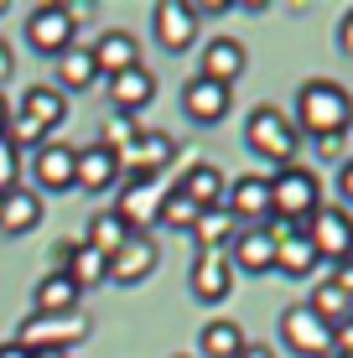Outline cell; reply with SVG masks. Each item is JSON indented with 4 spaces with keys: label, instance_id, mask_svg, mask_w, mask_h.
I'll return each mask as SVG.
<instances>
[{
    "label": "cell",
    "instance_id": "1",
    "mask_svg": "<svg viewBox=\"0 0 353 358\" xmlns=\"http://www.w3.org/2000/svg\"><path fill=\"white\" fill-rule=\"evenodd\" d=\"M296 135L307 141H327V135H348L353 125V94L338 78H307L296 89Z\"/></svg>",
    "mask_w": 353,
    "mask_h": 358
},
{
    "label": "cell",
    "instance_id": "2",
    "mask_svg": "<svg viewBox=\"0 0 353 358\" xmlns=\"http://www.w3.org/2000/svg\"><path fill=\"white\" fill-rule=\"evenodd\" d=\"M317 208H322V177H317L312 166L291 162V166H281V171L271 177V218L301 229Z\"/></svg>",
    "mask_w": 353,
    "mask_h": 358
},
{
    "label": "cell",
    "instance_id": "3",
    "mask_svg": "<svg viewBox=\"0 0 353 358\" xmlns=\"http://www.w3.org/2000/svg\"><path fill=\"white\" fill-rule=\"evenodd\" d=\"M245 145L260 162H271L275 171L296 162V151H301V135L296 125H291V115H281L275 104H254L250 109V120H245Z\"/></svg>",
    "mask_w": 353,
    "mask_h": 358
},
{
    "label": "cell",
    "instance_id": "4",
    "mask_svg": "<svg viewBox=\"0 0 353 358\" xmlns=\"http://www.w3.org/2000/svg\"><path fill=\"white\" fill-rule=\"evenodd\" d=\"M89 312H63V317H42V312H31V317H21V327H16V338L10 343H21L27 353H73L78 343H89Z\"/></svg>",
    "mask_w": 353,
    "mask_h": 358
},
{
    "label": "cell",
    "instance_id": "5",
    "mask_svg": "<svg viewBox=\"0 0 353 358\" xmlns=\"http://www.w3.org/2000/svg\"><path fill=\"white\" fill-rule=\"evenodd\" d=\"M166 187L161 182H145V177H120V197H115V213L130 234H151L156 218H161Z\"/></svg>",
    "mask_w": 353,
    "mask_h": 358
},
{
    "label": "cell",
    "instance_id": "6",
    "mask_svg": "<svg viewBox=\"0 0 353 358\" xmlns=\"http://www.w3.org/2000/svg\"><path fill=\"white\" fill-rule=\"evenodd\" d=\"M301 234H307V244L317 250V260H348L353 255V213L348 208H317V213L301 224Z\"/></svg>",
    "mask_w": 353,
    "mask_h": 358
},
{
    "label": "cell",
    "instance_id": "7",
    "mask_svg": "<svg viewBox=\"0 0 353 358\" xmlns=\"http://www.w3.org/2000/svg\"><path fill=\"white\" fill-rule=\"evenodd\" d=\"M78 36V21H73L68 6H36L27 16V47L42 57H63Z\"/></svg>",
    "mask_w": 353,
    "mask_h": 358
},
{
    "label": "cell",
    "instance_id": "8",
    "mask_svg": "<svg viewBox=\"0 0 353 358\" xmlns=\"http://www.w3.org/2000/svg\"><path fill=\"white\" fill-rule=\"evenodd\" d=\"M281 343L301 358H333V327L317 322L307 306H286L281 312Z\"/></svg>",
    "mask_w": 353,
    "mask_h": 358
},
{
    "label": "cell",
    "instance_id": "9",
    "mask_svg": "<svg viewBox=\"0 0 353 358\" xmlns=\"http://www.w3.org/2000/svg\"><path fill=\"white\" fill-rule=\"evenodd\" d=\"M156 265H161L156 239L151 234H130V239L109 255V280H115V286H141V280L156 275Z\"/></svg>",
    "mask_w": 353,
    "mask_h": 358
},
{
    "label": "cell",
    "instance_id": "10",
    "mask_svg": "<svg viewBox=\"0 0 353 358\" xmlns=\"http://www.w3.org/2000/svg\"><path fill=\"white\" fill-rule=\"evenodd\" d=\"M177 162V141L166 130H141V141L120 156L125 177H145V182H161V171Z\"/></svg>",
    "mask_w": 353,
    "mask_h": 358
},
{
    "label": "cell",
    "instance_id": "11",
    "mask_svg": "<svg viewBox=\"0 0 353 358\" xmlns=\"http://www.w3.org/2000/svg\"><path fill=\"white\" fill-rule=\"evenodd\" d=\"M187 286H192V296H198L203 306L229 301V291H234V265H229V255L224 250H198V255H192Z\"/></svg>",
    "mask_w": 353,
    "mask_h": 358
},
{
    "label": "cell",
    "instance_id": "12",
    "mask_svg": "<svg viewBox=\"0 0 353 358\" xmlns=\"http://www.w3.org/2000/svg\"><path fill=\"white\" fill-rule=\"evenodd\" d=\"M198 10L192 6H182V0H156L151 6V31H156V42L166 47V52H187L192 42H198Z\"/></svg>",
    "mask_w": 353,
    "mask_h": 358
},
{
    "label": "cell",
    "instance_id": "13",
    "mask_svg": "<svg viewBox=\"0 0 353 358\" xmlns=\"http://www.w3.org/2000/svg\"><path fill=\"white\" fill-rule=\"evenodd\" d=\"M120 177H125V166H120L115 151H104V145L73 151V192H109L120 187Z\"/></svg>",
    "mask_w": 353,
    "mask_h": 358
},
{
    "label": "cell",
    "instance_id": "14",
    "mask_svg": "<svg viewBox=\"0 0 353 358\" xmlns=\"http://www.w3.org/2000/svg\"><path fill=\"white\" fill-rule=\"evenodd\" d=\"M89 57H94V68H99V78H120V73L141 68V42L130 31L109 27V31H99V42L89 47Z\"/></svg>",
    "mask_w": 353,
    "mask_h": 358
},
{
    "label": "cell",
    "instance_id": "15",
    "mask_svg": "<svg viewBox=\"0 0 353 358\" xmlns=\"http://www.w3.org/2000/svg\"><path fill=\"white\" fill-rule=\"evenodd\" d=\"M245 63H250L245 42H234V36H213V42L203 47V68H198V78L218 83V89H234L239 73H245Z\"/></svg>",
    "mask_w": 353,
    "mask_h": 358
},
{
    "label": "cell",
    "instance_id": "16",
    "mask_svg": "<svg viewBox=\"0 0 353 358\" xmlns=\"http://www.w3.org/2000/svg\"><path fill=\"white\" fill-rule=\"evenodd\" d=\"M224 208L239 218V224H260V218H271V177H234L229 182V192H224Z\"/></svg>",
    "mask_w": 353,
    "mask_h": 358
},
{
    "label": "cell",
    "instance_id": "17",
    "mask_svg": "<svg viewBox=\"0 0 353 358\" xmlns=\"http://www.w3.org/2000/svg\"><path fill=\"white\" fill-rule=\"evenodd\" d=\"M224 255H229V265L245 270V275H271V270H275V239H271V229H239L234 244H229Z\"/></svg>",
    "mask_w": 353,
    "mask_h": 358
},
{
    "label": "cell",
    "instance_id": "18",
    "mask_svg": "<svg viewBox=\"0 0 353 358\" xmlns=\"http://www.w3.org/2000/svg\"><path fill=\"white\" fill-rule=\"evenodd\" d=\"M172 187L187 197L198 213H208V208H224V192H229V177L218 171L213 162H198V166H187L182 177L172 182Z\"/></svg>",
    "mask_w": 353,
    "mask_h": 358
},
{
    "label": "cell",
    "instance_id": "19",
    "mask_svg": "<svg viewBox=\"0 0 353 358\" xmlns=\"http://www.w3.org/2000/svg\"><path fill=\"white\" fill-rule=\"evenodd\" d=\"M229 89H218L208 78H187L182 83V115L192 120V125H218V120L229 115Z\"/></svg>",
    "mask_w": 353,
    "mask_h": 358
},
{
    "label": "cell",
    "instance_id": "20",
    "mask_svg": "<svg viewBox=\"0 0 353 358\" xmlns=\"http://www.w3.org/2000/svg\"><path fill=\"white\" fill-rule=\"evenodd\" d=\"M151 99H156V73L145 68V63L130 68V73H120V78H109V109H115V115H130V120H136Z\"/></svg>",
    "mask_w": 353,
    "mask_h": 358
},
{
    "label": "cell",
    "instance_id": "21",
    "mask_svg": "<svg viewBox=\"0 0 353 358\" xmlns=\"http://www.w3.org/2000/svg\"><path fill=\"white\" fill-rule=\"evenodd\" d=\"M31 182H36V192H73V145L47 141L31 156Z\"/></svg>",
    "mask_w": 353,
    "mask_h": 358
},
{
    "label": "cell",
    "instance_id": "22",
    "mask_svg": "<svg viewBox=\"0 0 353 358\" xmlns=\"http://www.w3.org/2000/svg\"><path fill=\"white\" fill-rule=\"evenodd\" d=\"M36 224H42V192L36 187H10L0 197V234L21 239V234H31Z\"/></svg>",
    "mask_w": 353,
    "mask_h": 358
},
{
    "label": "cell",
    "instance_id": "23",
    "mask_svg": "<svg viewBox=\"0 0 353 358\" xmlns=\"http://www.w3.org/2000/svg\"><path fill=\"white\" fill-rule=\"evenodd\" d=\"M57 260H63V275L78 291L104 286V280H109V260H104V255H94L89 244H57Z\"/></svg>",
    "mask_w": 353,
    "mask_h": 358
},
{
    "label": "cell",
    "instance_id": "24",
    "mask_svg": "<svg viewBox=\"0 0 353 358\" xmlns=\"http://www.w3.org/2000/svg\"><path fill=\"white\" fill-rule=\"evenodd\" d=\"M52 73H57V83H52L57 94H83V89L99 83V68H94L89 47H78V42H73L63 57H52Z\"/></svg>",
    "mask_w": 353,
    "mask_h": 358
},
{
    "label": "cell",
    "instance_id": "25",
    "mask_svg": "<svg viewBox=\"0 0 353 358\" xmlns=\"http://www.w3.org/2000/svg\"><path fill=\"white\" fill-rule=\"evenodd\" d=\"M78 286L63 275V270H47L42 280H36V291H31V306L42 317H63V312H78Z\"/></svg>",
    "mask_w": 353,
    "mask_h": 358
},
{
    "label": "cell",
    "instance_id": "26",
    "mask_svg": "<svg viewBox=\"0 0 353 358\" xmlns=\"http://www.w3.org/2000/svg\"><path fill=\"white\" fill-rule=\"evenodd\" d=\"M21 115H27V120H36V125H42L47 135H52V130L68 120V94H57L52 83H31V89H27V99H21Z\"/></svg>",
    "mask_w": 353,
    "mask_h": 358
},
{
    "label": "cell",
    "instance_id": "27",
    "mask_svg": "<svg viewBox=\"0 0 353 358\" xmlns=\"http://www.w3.org/2000/svg\"><path fill=\"white\" fill-rule=\"evenodd\" d=\"M245 343L250 338H245V327H239L234 317H213V322L198 332V353L203 358H239V353H245Z\"/></svg>",
    "mask_w": 353,
    "mask_h": 358
},
{
    "label": "cell",
    "instance_id": "28",
    "mask_svg": "<svg viewBox=\"0 0 353 358\" xmlns=\"http://www.w3.org/2000/svg\"><path fill=\"white\" fill-rule=\"evenodd\" d=\"M187 234H192L198 250H229L234 234H239V218L229 213V208H208V213H198V224H192Z\"/></svg>",
    "mask_w": 353,
    "mask_h": 358
},
{
    "label": "cell",
    "instance_id": "29",
    "mask_svg": "<svg viewBox=\"0 0 353 358\" xmlns=\"http://www.w3.org/2000/svg\"><path fill=\"white\" fill-rule=\"evenodd\" d=\"M275 270L281 275H291V280H301V275H312L317 270V250L307 244V234H286V239H275Z\"/></svg>",
    "mask_w": 353,
    "mask_h": 358
},
{
    "label": "cell",
    "instance_id": "30",
    "mask_svg": "<svg viewBox=\"0 0 353 358\" xmlns=\"http://www.w3.org/2000/svg\"><path fill=\"white\" fill-rule=\"evenodd\" d=\"M301 306H307L317 322H327V327H338V322H348V317H353V296H343L333 280H317V286H312V296H307Z\"/></svg>",
    "mask_w": 353,
    "mask_h": 358
},
{
    "label": "cell",
    "instance_id": "31",
    "mask_svg": "<svg viewBox=\"0 0 353 358\" xmlns=\"http://www.w3.org/2000/svg\"><path fill=\"white\" fill-rule=\"evenodd\" d=\"M125 239H130V229L120 224V213H115V208L94 213V218H89V234H83V244H89L94 255H104V260H109V255H115V250H120Z\"/></svg>",
    "mask_w": 353,
    "mask_h": 358
},
{
    "label": "cell",
    "instance_id": "32",
    "mask_svg": "<svg viewBox=\"0 0 353 358\" xmlns=\"http://www.w3.org/2000/svg\"><path fill=\"white\" fill-rule=\"evenodd\" d=\"M136 141H141V125L130 115H115V109H109L104 125H99V145H104V151H115V156H125Z\"/></svg>",
    "mask_w": 353,
    "mask_h": 358
},
{
    "label": "cell",
    "instance_id": "33",
    "mask_svg": "<svg viewBox=\"0 0 353 358\" xmlns=\"http://www.w3.org/2000/svg\"><path fill=\"white\" fill-rule=\"evenodd\" d=\"M192 224H198V208H192L177 187H166V203H161V218H156V229H177V234H187Z\"/></svg>",
    "mask_w": 353,
    "mask_h": 358
},
{
    "label": "cell",
    "instance_id": "34",
    "mask_svg": "<svg viewBox=\"0 0 353 358\" xmlns=\"http://www.w3.org/2000/svg\"><path fill=\"white\" fill-rule=\"evenodd\" d=\"M10 187H21V151L0 135V192H10Z\"/></svg>",
    "mask_w": 353,
    "mask_h": 358
},
{
    "label": "cell",
    "instance_id": "35",
    "mask_svg": "<svg viewBox=\"0 0 353 358\" xmlns=\"http://www.w3.org/2000/svg\"><path fill=\"white\" fill-rule=\"evenodd\" d=\"M333 358H353V317L333 327Z\"/></svg>",
    "mask_w": 353,
    "mask_h": 358
},
{
    "label": "cell",
    "instance_id": "36",
    "mask_svg": "<svg viewBox=\"0 0 353 358\" xmlns=\"http://www.w3.org/2000/svg\"><path fill=\"white\" fill-rule=\"evenodd\" d=\"M338 192H343V203H353V156H343V166H338Z\"/></svg>",
    "mask_w": 353,
    "mask_h": 358
},
{
    "label": "cell",
    "instance_id": "37",
    "mask_svg": "<svg viewBox=\"0 0 353 358\" xmlns=\"http://www.w3.org/2000/svg\"><path fill=\"white\" fill-rule=\"evenodd\" d=\"M333 286L343 291V296H353V260H338V270H333Z\"/></svg>",
    "mask_w": 353,
    "mask_h": 358
},
{
    "label": "cell",
    "instance_id": "38",
    "mask_svg": "<svg viewBox=\"0 0 353 358\" xmlns=\"http://www.w3.org/2000/svg\"><path fill=\"white\" fill-rule=\"evenodd\" d=\"M338 47L353 57V10H343V21H338Z\"/></svg>",
    "mask_w": 353,
    "mask_h": 358
},
{
    "label": "cell",
    "instance_id": "39",
    "mask_svg": "<svg viewBox=\"0 0 353 358\" xmlns=\"http://www.w3.org/2000/svg\"><path fill=\"white\" fill-rule=\"evenodd\" d=\"M317 156H343V135H327V141H317Z\"/></svg>",
    "mask_w": 353,
    "mask_h": 358
},
{
    "label": "cell",
    "instance_id": "40",
    "mask_svg": "<svg viewBox=\"0 0 353 358\" xmlns=\"http://www.w3.org/2000/svg\"><path fill=\"white\" fill-rule=\"evenodd\" d=\"M239 358H275V348H271V343H245Z\"/></svg>",
    "mask_w": 353,
    "mask_h": 358
},
{
    "label": "cell",
    "instance_id": "41",
    "mask_svg": "<svg viewBox=\"0 0 353 358\" xmlns=\"http://www.w3.org/2000/svg\"><path fill=\"white\" fill-rule=\"evenodd\" d=\"M10 68H16V63H10V47H6V42H0V83H6V78H10Z\"/></svg>",
    "mask_w": 353,
    "mask_h": 358
},
{
    "label": "cell",
    "instance_id": "42",
    "mask_svg": "<svg viewBox=\"0 0 353 358\" xmlns=\"http://www.w3.org/2000/svg\"><path fill=\"white\" fill-rule=\"evenodd\" d=\"M0 358H31V353L21 348V343H0Z\"/></svg>",
    "mask_w": 353,
    "mask_h": 358
},
{
    "label": "cell",
    "instance_id": "43",
    "mask_svg": "<svg viewBox=\"0 0 353 358\" xmlns=\"http://www.w3.org/2000/svg\"><path fill=\"white\" fill-rule=\"evenodd\" d=\"M6 125H10V104H6V94H0V135H6Z\"/></svg>",
    "mask_w": 353,
    "mask_h": 358
},
{
    "label": "cell",
    "instance_id": "44",
    "mask_svg": "<svg viewBox=\"0 0 353 358\" xmlns=\"http://www.w3.org/2000/svg\"><path fill=\"white\" fill-rule=\"evenodd\" d=\"M31 358H68V353H31Z\"/></svg>",
    "mask_w": 353,
    "mask_h": 358
},
{
    "label": "cell",
    "instance_id": "45",
    "mask_svg": "<svg viewBox=\"0 0 353 358\" xmlns=\"http://www.w3.org/2000/svg\"><path fill=\"white\" fill-rule=\"evenodd\" d=\"M0 16H6V0H0Z\"/></svg>",
    "mask_w": 353,
    "mask_h": 358
},
{
    "label": "cell",
    "instance_id": "46",
    "mask_svg": "<svg viewBox=\"0 0 353 358\" xmlns=\"http://www.w3.org/2000/svg\"><path fill=\"white\" fill-rule=\"evenodd\" d=\"M177 358H192V353H177Z\"/></svg>",
    "mask_w": 353,
    "mask_h": 358
},
{
    "label": "cell",
    "instance_id": "47",
    "mask_svg": "<svg viewBox=\"0 0 353 358\" xmlns=\"http://www.w3.org/2000/svg\"><path fill=\"white\" fill-rule=\"evenodd\" d=\"M0 197H6V192H0Z\"/></svg>",
    "mask_w": 353,
    "mask_h": 358
},
{
    "label": "cell",
    "instance_id": "48",
    "mask_svg": "<svg viewBox=\"0 0 353 358\" xmlns=\"http://www.w3.org/2000/svg\"><path fill=\"white\" fill-rule=\"evenodd\" d=\"M348 260H353V255H348Z\"/></svg>",
    "mask_w": 353,
    "mask_h": 358
}]
</instances>
